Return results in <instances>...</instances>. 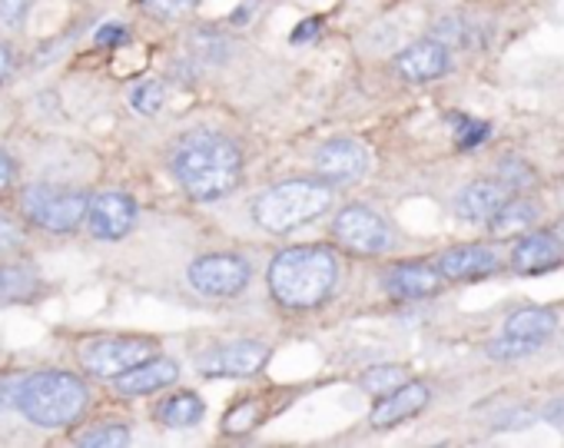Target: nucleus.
I'll return each mask as SVG.
<instances>
[{
	"label": "nucleus",
	"instance_id": "obj_1",
	"mask_svg": "<svg viewBox=\"0 0 564 448\" xmlns=\"http://www.w3.org/2000/svg\"><path fill=\"white\" fill-rule=\"evenodd\" d=\"M173 176L186 189V196L199 203H213L229 196L242 179V153L239 146L213 130L186 133L173 150Z\"/></svg>",
	"mask_w": 564,
	"mask_h": 448
},
{
	"label": "nucleus",
	"instance_id": "obj_2",
	"mask_svg": "<svg viewBox=\"0 0 564 448\" xmlns=\"http://www.w3.org/2000/svg\"><path fill=\"white\" fill-rule=\"evenodd\" d=\"M0 405L18 408L34 425L64 428L87 412L90 389L80 375L70 372H34L0 382Z\"/></svg>",
	"mask_w": 564,
	"mask_h": 448
},
{
	"label": "nucleus",
	"instance_id": "obj_3",
	"mask_svg": "<svg viewBox=\"0 0 564 448\" xmlns=\"http://www.w3.org/2000/svg\"><path fill=\"white\" fill-rule=\"evenodd\" d=\"M269 293L286 309H316L339 283V263L326 247H290L269 263Z\"/></svg>",
	"mask_w": 564,
	"mask_h": 448
},
{
	"label": "nucleus",
	"instance_id": "obj_4",
	"mask_svg": "<svg viewBox=\"0 0 564 448\" xmlns=\"http://www.w3.org/2000/svg\"><path fill=\"white\" fill-rule=\"evenodd\" d=\"M333 206V189L323 179H286L269 186L256 203L252 216L265 233H293L316 222Z\"/></svg>",
	"mask_w": 564,
	"mask_h": 448
},
{
	"label": "nucleus",
	"instance_id": "obj_5",
	"mask_svg": "<svg viewBox=\"0 0 564 448\" xmlns=\"http://www.w3.org/2000/svg\"><path fill=\"white\" fill-rule=\"evenodd\" d=\"M90 196L70 186L37 183L24 189V216L47 233H74L87 219Z\"/></svg>",
	"mask_w": 564,
	"mask_h": 448
},
{
	"label": "nucleus",
	"instance_id": "obj_6",
	"mask_svg": "<svg viewBox=\"0 0 564 448\" xmlns=\"http://www.w3.org/2000/svg\"><path fill=\"white\" fill-rule=\"evenodd\" d=\"M333 237H336V243L343 250H349L356 256H379V253H386L392 247L386 219L376 209L362 206V203H352L336 216Z\"/></svg>",
	"mask_w": 564,
	"mask_h": 448
},
{
	"label": "nucleus",
	"instance_id": "obj_7",
	"mask_svg": "<svg viewBox=\"0 0 564 448\" xmlns=\"http://www.w3.org/2000/svg\"><path fill=\"white\" fill-rule=\"evenodd\" d=\"M153 352V342L143 336H110L94 339L80 349V365L97 379H117L120 372L133 369Z\"/></svg>",
	"mask_w": 564,
	"mask_h": 448
},
{
	"label": "nucleus",
	"instance_id": "obj_8",
	"mask_svg": "<svg viewBox=\"0 0 564 448\" xmlns=\"http://www.w3.org/2000/svg\"><path fill=\"white\" fill-rule=\"evenodd\" d=\"M249 263L232 256V253H213V256H199L189 266V286L199 296L209 299H232L249 286Z\"/></svg>",
	"mask_w": 564,
	"mask_h": 448
},
{
	"label": "nucleus",
	"instance_id": "obj_9",
	"mask_svg": "<svg viewBox=\"0 0 564 448\" xmlns=\"http://www.w3.org/2000/svg\"><path fill=\"white\" fill-rule=\"evenodd\" d=\"M265 359H269V349L262 342L239 339V342H226L199 356L196 369L209 379H242V375H256L265 365Z\"/></svg>",
	"mask_w": 564,
	"mask_h": 448
},
{
	"label": "nucleus",
	"instance_id": "obj_10",
	"mask_svg": "<svg viewBox=\"0 0 564 448\" xmlns=\"http://www.w3.org/2000/svg\"><path fill=\"white\" fill-rule=\"evenodd\" d=\"M87 227L97 240H107V243L123 240L137 227V199L117 189L100 193L87 206Z\"/></svg>",
	"mask_w": 564,
	"mask_h": 448
},
{
	"label": "nucleus",
	"instance_id": "obj_11",
	"mask_svg": "<svg viewBox=\"0 0 564 448\" xmlns=\"http://www.w3.org/2000/svg\"><path fill=\"white\" fill-rule=\"evenodd\" d=\"M369 170V153L362 143L339 136L323 143V150L316 153V173L323 183L329 186H343V183H356L362 179V173Z\"/></svg>",
	"mask_w": 564,
	"mask_h": 448
},
{
	"label": "nucleus",
	"instance_id": "obj_12",
	"mask_svg": "<svg viewBox=\"0 0 564 448\" xmlns=\"http://www.w3.org/2000/svg\"><path fill=\"white\" fill-rule=\"evenodd\" d=\"M395 70L409 84H429L452 70V54L442 41H419L395 57Z\"/></svg>",
	"mask_w": 564,
	"mask_h": 448
},
{
	"label": "nucleus",
	"instance_id": "obj_13",
	"mask_svg": "<svg viewBox=\"0 0 564 448\" xmlns=\"http://www.w3.org/2000/svg\"><path fill=\"white\" fill-rule=\"evenodd\" d=\"M557 263H564V243L557 240V233H528L511 250V270L524 276L547 273Z\"/></svg>",
	"mask_w": 564,
	"mask_h": 448
},
{
	"label": "nucleus",
	"instance_id": "obj_14",
	"mask_svg": "<svg viewBox=\"0 0 564 448\" xmlns=\"http://www.w3.org/2000/svg\"><path fill=\"white\" fill-rule=\"evenodd\" d=\"M429 385L422 382H402L399 389H392L389 395H382L372 408V428H392L412 415H419L425 405H429Z\"/></svg>",
	"mask_w": 564,
	"mask_h": 448
},
{
	"label": "nucleus",
	"instance_id": "obj_15",
	"mask_svg": "<svg viewBox=\"0 0 564 448\" xmlns=\"http://www.w3.org/2000/svg\"><path fill=\"white\" fill-rule=\"evenodd\" d=\"M445 276L429 263H399L386 276V293L395 299H429L442 289Z\"/></svg>",
	"mask_w": 564,
	"mask_h": 448
},
{
	"label": "nucleus",
	"instance_id": "obj_16",
	"mask_svg": "<svg viewBox=\"0 0 564 448\" xmlns=\"http://www.w3.org/2000/svg\"><path fill=\"white\" fill-rule=\"evenodd\" d=\"M508 199H511V189L501 179H475L458 193L455 212L468 222H488Z\"/></svg>",
	"mask_w": 564,
	"mask_h": 448
},
{
	"label": "nucleus",
	"instance_id": "obj_17",
	"mask_svg": "<svg viewBox=\"0 0 564 448\" xmlns=\"http://www.w3.org/2000/svg\"><path fill=\"white\" fill-rule=\"evenodd\" d=\"M176 379H180V365L173 359H153V356H147L133 369L120 372L113 379V385L123 395H150V392H160V389L173 385Z\"/></svg>",
	"mask_w": 564,
	"mask_h": 448
},
{
	"label": "nucleus",
	"instance_id": "obj_18",
	"mask_svg": "<svg viewBox=\"0 0 564 448\" xmlns=\"http://www.w3.org/2000/svg\"><path fill=\"white\" fill-rule=\"evenodd\" d=\"M438 273H442L445 280H455V283L481 280V276L498 273V256H495L488 247H458V250L442 253Z\"/></svg>",
	"mask_w": 564,
	"mask_h": 448
},
{
	"label": "nucleus",
	"instance_id": "obj_19",
	"mask_svg": "<svg viewBox=\"0 0 564 448\" xmlns=\"http://www.w3.org/2000/svg\"><path fill=\"white\" fill-rule=\"evenodd\" d=\"M44 296V280L28 263L0 266V306H28Z\"/></svg>",
	"mask_w": 564,
	"mask_h": 448
},
{
	"label": "nucleus",
	"instance_id": "obj_20",
	"mask_svg": "<svg viewBox=\"0 0 564 448\" xmlns=\"http://www.w3.org/2000/svg\"><path fill=\"white\" fill-rule=\"evenodd\" d=\"M488 222L495 237H521L538 222V206L531 199H508Z\"/></svg>",
	"mask_w": 564,
	"mask_h": 448
},
{
	"label": "nucleus",
	"instance_id": "obj_21",
	"mask_svg": "<svg viewBox=\"0 0 564 448\" xmlns=\"http://www.w3.org/2000/svg\"><path fill=\"white\" fill-rule=\"evenodd\" d=\"M554 329H557V316L551 309H521V313L508 316V323H505V336H518V339H528L538 346Z\"/></svg>",
	"mask_w": 564,
	"mask_h": 448
},
{
	"label": "nucleus",
	"instance_id": "obj_22",
	"mask_svg": "<svg viewBox=\"0 0 564 448\" xmlns=\"http://www.w3.org/2000/svg\"><path fill=\"white\" fill-rule=\"evenodd\" d=\"M206 415V405L196 392H180V395H170L163 398V405L156 408V418L170 428H189L196 425L199 418Z\"/></svg>",
	"mask_w": 564,
	"mask_h": 448
},
{
	"label": "nucleus",
	"instance_id": "obj_23",
	"mask_svg": "<svg viewBox=\"0 0 564 448\" xmlns=\"http://www.w3.org/2000/svg\"><path fill=\"white\" fill-rule=\"evenodd\" d=\"M402 382H409V372L402 365H372L362 372V389L376 398L389 395L392 389H399Z\"/></svg>",
	"mask_w": 564,
	"mask_h": 448
},
{
	"label": "nucleus",
	"instance_id": "obj_24",
	"mask_svg": "<svg viewBox=\"0 0 564 448\" xmlns=\"http://www.w3.org/2000/svg\"><path fill=\"white\" fill-rule=\"evenodd\" d=\"M166 103V87L160 80H137L130 87V107L140 113V117H153L160 113V107Z\"/></svg>",
	"mask_w": 564,
	"mask_h": 448
},
{
	"label": "nucleus",
	"instance_id": "obj_25",
	"mask_svg": "<svg viewBox=\"0 0 564 448\" xmlns=\"http://www.w3.org/2000/svg\"><path fill=\"white\" fill-rule=\"evenodd\" d=\"M80 445H94V448H120L130 445V431L123 425H97L84 435H77Z\"/></svg>",
	"mask_w": 564,
	"mask_h": 448
},
{
	"label": "nucleus",
	"instance_id": "obj_26",
	"mask_svg": "<svg viewBox=\"0 0 564 448\" xmlns=\"http://www.w3.org/2000/svg\"><path fill=\"white\" fill-rule=\"evenodd\" d=\"M452 127H455V136H458V146H462V150H471V146L485 143V136L491 133V127H488V123L471 120V117H462V113H455V117H452Z\"/></svg>",
	"mask_w": 564,
	"mask_h": 448
},
{
	"label": "nucleus",
	"instance_id": "obj_27",
	"mask_svg": "<svg viewBox=\"0 0 564 448\" xmlns=\"http://www.w3.org/2000/svg\"><path fill=\"white\" fill-rule=\"evenodd\" d=\"M199 4V0H140V8L160 21H176L183 14H189L193 8Z\"/></svg>",
	"mask_w": 564,
	"mask_h": 448
},
{
	"label": "nucleus",
	"instance_id": "obj_28",
	"mask_svg": "<svg viewBox=\"0 0 564 448\" xmlns=\"http://www.w3.org/2000/svg\"><path fill=\"white\" fill-rule=\"evenodd\" d=\"M498 179L508 186V189H524L534 183V170L524 163V160H505L501 170H498Z\"/></svg>",
	"mask_w": 564,
	"mask_h": 448
},
{
	"label": "nucleus",
	"instance_id": "obj_29",
	"mask_svg": "<svg viewBox=\"0 0 564 448\" xmlns=\"http://www.w3.org/2000/svg\"><path fill=\"white\" fill-rule=\"evenodd\" d=\"M538 349V342H528V339H518V336H505V339H498V342H491L488 346V356L491 359H521V356H531Z\"/></svg>",
	"mask_w": 564,
	"mask_h": 448
},
{
	"label": "nucleus",
	"instance_id": "obj_30",
	"mask_svg": "<svg viewBox=\"0 0 564 448\" xmlns=\"http://www.w3.org/2000/svg\"><path fill=\"white\" fill-rule=\"evenodd\" d=\"M21 243H24V233L18 222L11 216H0V256L21 250Z\"/></svg>",
	"mask_w": 564,
	"mask_h": 448
},
{
	"label": "nucleus",
	"instance_id": "obj_31",
	"mask_svg": "<svg viewBox=\"0 0 564 448\" xmlns=\"http://www.w3.org/2000/svg\"><path fill=\"white\" fill-rule=\"evenodd\" d=\"M256 408L249 405V402H242V405H236L229 415H226V431H249L252 425H256Z\"/></svg>",
	"mask_w": 564,
	"mask_h": 448
},
{
	"label": "nucleus",
	"instance_id": "obj_32",
	"mask_svg": "<svg viewBox=\"0 0 564 448\" xmlns=\"http://www.w3.org/2000/svg\"><path fill=\"white\" fill-rule=\"evenodd\" d=\"M127 41H130V31L123 24H100L97 34H94L97 47H117V44H127Z\"/></svg>",
	"mask_w": 564,
	"mask_h": 448
},
{
	"label": "nucleus",
	"instance_id": "obj_33",
	"mask_svg": "<svg viewBox=\"0 0 564 448\" xmlns=\"http://www.w3.org/2000/svg\"><path fill=\"white\" fill-rule=\"evenodd\" d=\"M34 0H0V24H21Z\"/></svg>",
	"mask_w": 564,
	"mask_h": 448
},
{
	"label": "nucleus",
	"instance_id": "obj_34",
	"mask_svg": "<svg viewBox=\"0 0 564 448\" xmlns=\"http://www.w3.org/2000/svg\"><path fill=\"white\" fill-rule=\"evenodd\" d=\"M319 31H323V21H303V24L290 34V41H293V44H310V41L319 37Z\"/></svg>",
	"mask_w": 564,
	"mask_h": 448
},
{
	"label": "nucleus",
	"instance_id": "obj_35",
	"mask_svg": "<svg viewBox=\"0 0 564 448\" xmlns=\"http://www.w3.org/2000/svg\"><path fill=\"white\" fill-rule=\"evenodd\" d=\"M14 176H18V166H14V160H11L4 150H0V193L14 186Z\"/></svg>",
	"mask_w": 564,
	"mask_h": 448
},
{
	"label": "nucleus",
	"instance_id": "obj_36",
	"mask_svg": "<svg viewBox=\"0 0 564 448\" xmlns=\"http://www.w3.org/2000/svg\"><path fill=\"white\" fill-rule=\"evenodd\" d=\"M11 70H14V54L8 44H0V84L11 77Z\"/></svg>",
	"mask_w": 564,
	"mask_h": 448
},
{
	"label": "nucleus",
	"instance_id": "obj_37",
	"mask_svg": "<svg viewBox=\"0 0 564 448\" xmlns=\"http://www.w3.org/2000/svg\"><path fill=\"white\" fill-rule=\"evenodd\" d=\"M544 415H547V418H561V415H564V405H554V408L544 412Z\"/></svg>",
	"mask_w": 564,
	"mask_h": 448
}]
</instances>
